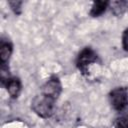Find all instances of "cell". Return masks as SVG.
<instances>
[{"instance_id": "cell-1", "label": "cell", "mask_w": 128, "mask_h": 128, "mask_svg": "<svg viewBox=\"0 0 128 128\" xmlns=\"http://www.w3.org/2000/svg\"><path fill=\"white\" fill-rule=\"evenodd\" d=\"M57 100L44 95L42 93L37 94L31 101V109L33 112L43 119L50 118L54 114L55 102Z\"/></svg>"}, {"instance_id": "cell-2", "label": "cell", "mask_w": 128, "mask_h": 128, "mask_svg": "<svg viewBox=\"0 0 128 128\" xmlns=\"http://www.w3.org/2000/svg\"><path fill=\"white\" fill-rule=\"evenodd\" d=\"M98 62V55L91 47L83 48L77 55L76 67L81 72L82 75L89 74V67Z\"/></svg>"}, {"instance_id": "cell-3", "label": "cell", "mask_w": 128, "mask_h": 128, "mask_svg": "<svg viewBox=\"0 0 128 128\" xmlns=\"http://www.w3.org/2000/svg\"><path fill=\"white\" fill-rule=\"evenodd\" d=\"M109 102L111 107L118 112L123 111L128 106V89L124 86L115 87L109 93Z\"/></svg>"}, {"instance_id": "cell-4", "label": "cell", "mask_w": 128, "mask_h": 128, "mask_svg": "<svg viewBox=\"0 0 128 128\" xmlns=\"http://www.w3.org/2000/svg\"><path fill=\"white\" fill-rule=\"evenodd\" d=\"M61 92H62V84L57 75H51L40 88V93L47 95L55 100L59 98Z\"/></svg>"}, {"instance_id": "cell-5", "label": "cell", "mask_w": 128, "mask_h": 128, "mask_svg": "<svg viewBox=\"0 0 128 128\" xmlns=\"http://www.w3.org/2000/svg\"><path fill=\"white\" fill-rule=\"evenodd\" d=\"M3 86L6 88L10 97L14 98V99L18 98V96L20 95L21 90H22V83H21V80L18 77H12L11 76L3 84Z\"/></svg>"}, {"instance_id": "cell-6", "label": "cell", "mask_w": 128, "mask_h": 128, "mask_svg": "<svg viewBox=\"0 0 128 128\" xmlns=\"http://www.w3.org/2000/svg\"><path fill=\"white\" fill-rule=\"evenodd\" d=\"M13 53V45L10 41L1 40L0 43V63L1 65H8L10 57Z\"/></svg>"}, {"instance_id": "cell-7", "label": "cell", "mask_w": 128, "mask_h": 128, "mask_svg": "<svg viewBox=\"0 0 128 128\" xmlns=\"http://www.w3.org/2000/svg\"><path fill=\"white\" fill-rule=\"evenodd\" d=\"M107 8H109V2L108 1H101V0L94 1L92 3L89 14L91 17H99L106 11Z\"/></svg>"}, {"instance_id": "cell-8", "label": "cell", "mask_w": 128, "mask_h": 128, "mask_svg": "<svg viewBox=\"0 0 128 128\" xmlns=\"http://www.w3.org/2000/svg\"><path fill=\"white\" fill-rule=\"evenodd\" d=\"M109 7L115 16L121 17L128 9V2H126V1H112V2H109Z\"/></svg>"}, {"instance_id": "cell-9", "label": "cell", "mask_w": 128, "mask_h": 128, "mask_svg": "<svg viewBox=\"0 0 128 128\" xmlns=\"http://www.w3.org/2000/svg\"><path fill=\"white\" fill-rule=\"evenodd\" d=\"M114 128H128V116H121L117 118Z\"/></svg>"}, {"instance_id": "cell-10", "label": "cell", "mask_w": 128, "mask_h": 128, "mask_svg": "<svg viewBox=\"0 0 128 128\" xmlns=\"http://www.w3.org/2000/svg\"><path fill=\"white\" fill-rule=\"evenodd\" d=\"M8 5L10 6V8L12 9V11L15 14H20L21 13V5H22V1H9Z\"/></svg>"}, {"instance_id": "cell-11", "label": "cell", "mask_w": 128, "mask_h": 128, "mask_svg": "<svg viewBox=\"0 0 128 128\" xmlns=\"http://www.w3.org/2000/svg\"><path fill=\"white\" fill-rule=\"evenodd\" d=\"M122 48L128 52V28H126L122 34Z\"/></svg>"}]
</instances>
